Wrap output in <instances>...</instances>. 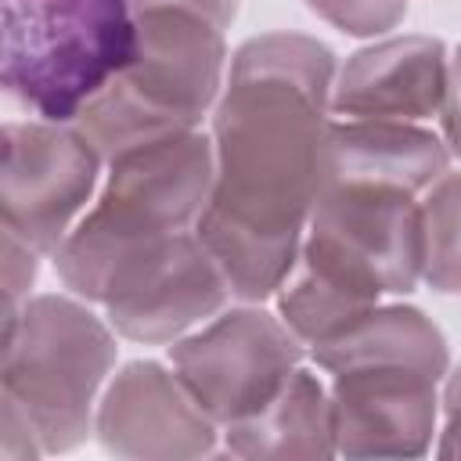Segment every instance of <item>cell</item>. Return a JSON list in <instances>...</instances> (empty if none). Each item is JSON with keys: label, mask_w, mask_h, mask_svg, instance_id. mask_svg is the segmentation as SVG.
I'll return each mask as SVG.
<instances>
[{"label": "cell", "mask_w": 461, "mask_h": 461, "mask_svg": "<svg viewBox=\"0 0 461 461\" xmlns=\"http://www.w3.org/2000/svg\"><path fill=\"white\" fill-rule=\"evenodd\" d=\"M418 277L436 292H457V173L447 169L418 202Z\"/></svg>", "instance_id": "16"}, {"label": "cell", "mask_w": 461, "mask_h": 461, "mask_svg": "<svg viewBox=\"0 0 461 461\" xmlns=\"http://www.w3.org/2000/svg\"><path fill=\"white\" fill-rule=\"evenodd\" d=\"M108 166L97 205L50 252L65 288L126 245L194 230L212 191V144L194 130L133 144Z\"/></svg>", "instance_id": "4"}, {"label": "cell", "mask_w": 461, "mask_h": 461, "mask_svg": "<svg viewBox=\"0 0 461 461\" xmlns=\"http://www.w3.org/2000/svg\"><path fill=\"white\" fill-rule=\"evenodd\" d=\"M97 151L65 122L0 126V223L47 256L97 184Z\"/></svg>", "instance_id": "9"}, {"label": "cell", "mask_w": 461, "mask_h": 461, "mask_svg": "<svg viewBox=\"0 0 461 461\" xmlns=\"http://www.w3.org/2000/svg\"><path fill=\"white\" fill-rule=\"evenodd\" d=\"M40 454H43V447L36 439V429L29 425L25 411L0 385V457H7V461H29V457H40Z\"/></svg>", "instance_id": "18"}, {"label": "cell", "mask_w": 461, "mask_h": 461, "mask_svg": "<svg viewBox=\"0 0 461 461\" xmlns=\"http://www.w3.org/2000/svg\"><path fill=\"white\" fill-rule=\"evenodd\" d=\"M94 432L115 457L180 461L216 450V421L194 403L176 371L155 360L126 364L94 411Z\"/></svg>", "instance_id": "11"}, {"label": "cell", "mask_w": 461, "mask_h": 461, "mask_svg": "<svg viewBox=\"0 0 461 461\" xmlns=\"http://www.w3.org/2000/svg\"><path fill=\"white\" fill-rule=\"evenodd\" d=\"M108 324L133 342H173L227 303V285L194 230L162 234L112 256L90 281Z\"/></svg>", "instance_id": "7"}, {"label": "cell", "mask_w": 461, "mask_h": 461, "mask_svg": "<svg viewBox=\"0 0 461 461\" xmlns=\"http://www.w3.org/2000/svg\"><path fill=\"white\" fill-rule=\"evenodd\" d=\"M169 360L194 403L230 425L259 411L299 367L303 342L263 310H230L187 339H173Z\"/></svg>", "instance_id": "8"}, {"label": "cell", "mask_w": 461, "mask_h": 461, "mask_svg": "<svg viewBox=\"0 0 461 461\" xmlns=\"http://www.w3.org/2000/svg\"><path fill=\"white\" fill-rule=\"evenodd\" d=\"M335 54L303 32H267L230 58L212 112V191L194 234L230 295L259 303L295 263L324 184Z\"/></svg>", "instance_id": "1"}, {"label": "cell", "mask_w": 461, "mask_h": 461, "mask_svg": "<svg viewBox=\"0 0 461 461\" xmlns=\"http://www.w3.org/2000/svg\"><path fill=\"white\" fill-rule=\"evenodd\" d=\"M454 65L432 36H393L357 50L331 83V108L357 119H429L450 104Z\"/></svg>", "instance_id": "12"}, {"label": "cell", "mask_w": 461, "mask_h": 461, "mask_svg": "<svg viewBox=\"0 0 461 461\" xmlns=\"http://www.w3.org/2000/svg\"><path fill=\"white\" fill-rule=\"evenodd\" d=\"M313 357L324 371L349 364H400L432 375L436 382L450 364L443 331L418 306H371L342 335L313 346Z\"/></svg>", "instance_id": "15"}, {"label": "cell", "mask_w": 461, "mask_h": 461, "mask_svg": "<svg viewBox=\"0 0 461 461\" xmlns=\"http://www.w3.org/2000/svg\"><path fill=\"white\" fill-rule=\"evenodd\" d=\"M227 450L238 457H331L328 389L295 367L281 389L252 414L223 425Z\"/></svg>", "instance_id": "14"}, {"label": "cell", "mask_w": 461, "mask_h": 461, "mask_svg": "<svg viewBox=\"0 0 461 461\" xmlns=\"http://www.w3.org/2000/svg\"><path fill=\"white\" fill-rule=\"evenodd\" d=\"M306 7L349 36H382L407 14V0H306Z\"/></svg>", "instance_id": "17"}, {"label": "cell", "mask_w": 461, "mask_h": 461, "mask_svg": "<svg viewBox=\"0 0 461 461\" xmlns=\"http://www.w3.org/2000/svg\"><path fill=\"white\" fill-rule=\"evenodd\" d=\"M18 295L11 288L0 285V371H4V360L11 353V342H14V328H18Z\"/></svg>", "instance_id": "20"}, {"label": "cell", "mask_w": 461, "mask_h": 461, "mask_svg": "<svg viewBox=\"0 0 461 461\" xmlns=\"http://www.w3.org/2000/svg\"><path fill=\"white\" fill-rule=\"evenodd\" d=\"M115 349L112 328L79 299L32 295L18 310L0 385L25 411L43 454H65L86 439Z\"/></svg>", "instance_id": "5"}, {"label": "cell", "mask_w": 461, "mask_h": 461, "mask_svg": "<svg viewBox=\"0 0 461 461\" xmlns=\"http://www.w3.org/2000/svg\"><path fill=\"white\" fill-rule=\"evenodd\" d=\"M144 4H173V7H187L205 14L209 22H216L220 29H227L238 14V0H130V7H144Z\"/></svg>", "instance_id": "19"}, {"label": "cell", "mask_w": 461, "mask_h": 461, "mask_svg": "<svg viewBox=\"0 0 461 461\" xmlns=\"http://www.w3.org/2000/svg\"><path fill=\"white\" fill-rule=\"evenodd\" d=\"M130 14L126 65L72 115V130L101 162L133 144L194 130L223 86L227 43L216 22L173 4H144Z\"/></svg>", "instance_id": "2"}, {"label": "cell", "mask_w": 461, "mask_h": 461, "mask_svg": "<svg viewBox=\"0 0 461 461\" xmlns=\"http://www.w3.org/2000/svg\"><path fill=\"white\" fill-rule=\"evenodd\" d=\"M130 50V0H0V90L47 122H72Z\"/></svg>", "instance_id": "3"}, {"label": "cell", "mask_w": 461, "mask_h": 461, "mask_svg": "<svg viewBox=\"0 0 461 461\" xmlns=\"http://www.w3.org/2000/svg\"><path fill=\"white\" fill-rule=\"evenodd\" d=\"M450 169V148L403 119H353L328 122L324 133V184H378L400 191H425Z\"/></svg>", "instance_id": "13"}, {"label": "cell", "mask_w": 461, "mask_h": 461, "mask_svg": "<svg viewBox=\"0 0 461 461\" xmlns=\"http://www.w3.org/2000/svg\"><path fill=\"white\" fill-rule=\"evenodd\" d=\"M299 256L324 274L382 299L418 285V202L378 184H321Z\"/></svg>", "instance_id": "6"}, {"label": "cell", "mask_w": 461, "mask_h": 461, "mask_svg": "<svg viewBox=\"0 0 461 461\" xmlns=\"http://www.w3.org/2000/svg\"><path fill=\"white\" fill-rule=\"evenodd\" d=\"M436 378L400 364L331 371V443L342 457H421L436 436Z\"/></svg>", "instance_id": "10"}]
</instances>
